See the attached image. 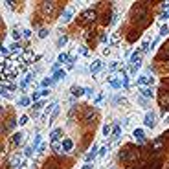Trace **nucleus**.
Returning <instances> with one entry per match:
<instances>
[{
  "mask_svg": "<svg viewBox=\"0 0 169 169\" xmlns=\"http://www.w3.org/2000/svg\"><path fill=\"white\" fill-rule=\"evenodd\" d=\"M120 160L123 162L125 165L132 167L140 160V149H138V147H134V145H125L123 149L120 151Z\"/></svg>",
  "mask_w": 169,
  "mask_h": 169,
  "instance_id": "obj_2",
  "label": "nucleus"
},
{
  "mask_svg": "<svg viewBox=\"0 0 169 169\" xmlns=\"http://www.w3.org/2000/svg\"><path fill=\"white\" fill-rule=\"evenodd\" d=\"M103 134H105V136H109V134H110V125H105L103 127Z\"/></svg>",
  "mask_w": 169,
  "mask_h": 169,
  "instance_id": "obj_33",
  "label": "nucleus"
},
{
  "mask_svg": "<svg viewBox=\"0 0 169 169\" xmlns=\"http://www.w3.org/2000/svg\"><path fill=\"white\" fill-rule=\"evenodd\" d=\"M61 134H63V129H53L52 131V134H50V140H52V144H55V141H59L61 140Z\"/></svg>",
  "mask_w": 169,
  "mask_h": 169,
  "instance_id": "obj_9",
  "label": "nucleus"
},
{
  "mask_svg": "<svg viewBox=\"0 0 169 169\" xmlns=\"http://www.w3.org/2000/svg\"><path fill=\"white\" fill-rule=\"evenodd\" d=\"M33 153H35V151H33V147H31V145H30V147H26V151H24V154H26V156H31Z\"/></svg>",
  "mask_w": 169,
  "mask_h": 169,
  "instance_id": "obj_32",
  "label": "nucleus"
},
{
  "mask_svg": "<svg viewBox=\"0 0 169 169\" xmlns=\"http://www.w3.org/2000/svg\"><path fill=\"white\" fill-rule=\"evenodd\" d=\"M156 98H158V105H160V109H162V114H165L169 110V88L160 86Z\"/></svg>",
  "mask_w": 169,
  "mask_h": 169,
  "instance_id": "obj_3",
  "label": "nucleus"
},
{
  "mask_svg": "<svg viewBox=\"0 0 169 169\" xmlns=\"http://www.w3.org/2000/svg\"><path fill=\"white\" fill-rule=\"evenodd\" d=\"M131 18L138 24V28H147V26H149L151 18H149V9H147L145 2H136L132 6Z\"/></svg>",
  "mask_w": 169,
  "mask_h": 169,
  "instance_id": "obj_1",
  "label": "nucleus"
},
{
  "mask_svg": "<svg viewBox=\"0 0 169 169\" xmlns=\"http://www.w3.org/2000/svg\"><path fill=\"white\" fill-rule=\"evenodd\" d=\"M40 96H42V90H37V92H33V96H31V99L35 101V99H39Z\"/></svg>",
  "mask_w": 169,
  "mask_h": 169,
  "instance_id": "obj_31",
  "label": "nucleus"
},
{
  "mask_svg": "<svg viewBox=\"0 0 169 169\" xmlns=\"http://www.w3.org/2000/svg\"><path fill=\"white\" fill-rule=\"evenodd\" d=\"M22 33H24V37H31V31H30V30H24Z\"/></svg>",
  "mask_w": 169,
  "mask_h": 169,
  "instance_id": "obj_39",
  "label": "nucleus"
},
{
  "mask_svg": "<svg viewBox=\"0 0 169 169\" xmlns=\"http://www.w3.org/2000/svg\"><path fill=\"white\" fill-rule=\"evenodd\" d=\"M158 59H169V40L162 46V53L158 55Z\"/></svg>",
  "mask_w": 169,
  "mask_h": 169,
  "instance_id": "obj_16",
  "label": "nucleus"
},
{
  "mask_svg": "<svg viewBox=\"0 0 169 169\" xmlns=\"http://www.w3.org/2000/svg\"><path fill=\"white\" fill-rule=\"evenodd\" d=\"M120 134H121V129H120V125H116L114 127V132H112V140H118Z\"/></svg>",
  "mask_w": 169,
  "mask_h": 169,
  "instance_id": "obj_25",
  "label": "nucleus"
},
{
  "mask_svg": "<svg viewBox=\"0 0 169 169\" xmlns=\"http://www.w3.org/2000/svg\"><path fill=\"white\" fill-rule=\"evenodd\" d=\"M66 77V72L64 70H57L55 74H53V81H59V79H64Z\"/></svg>",
  "mask_w": 169,
  "mask_h": 169,
  "instance_id": "obj_18",
  "label": "nucleus"
},
{
  "mask_svg": "<svg viewBox=\"0 0 169 169\" xmlns=\"http://www.w3.org/2000/svg\"><path fill=\"white\" fill-rule=\"evenodd\" d=\"M96 18H98V13H96V11H94V9H86V11H83V13L79 15L77 22H79L81 26H88V24H92Z\"/></svg>",
  "mask_w": 169,
  "mask_h": 169,
  "instance_id": "obj_5",
  "label": "nucleus"
},
{
  "mask_svg": "<svg viewBox=\"0 0 169 169\" xmlns=\"http://www.w3.org/2000/svg\"><path fill=\"white\" fill-rule=\"evenodd\" d=\"M99 40H101V42H105V40H107V33H103V35L99 37Z\"/></svg>",
  "mask_w": 169,
  "mask_h": 169,
  "instance_id": "obj_40",
  "label": "nucleus"
},
{
  "mask_svg": "<svg viewBox=\"0 0 169 169\" xmlns=\"http://www.w3.org/2000/svg\"><path fill=\"white\" fill-rule=\"evenodd\" d=\"M140 92H141V98H154V88L153 86H144Z\"/></svg>",
  "mask_w": 169,
  "mask_h": 169,
  "instance_id": "obj_11",
  "label": "nucleus"
},
{
  "mask_svg": "<svg viewBox=\"0 0 169 169\" xmlns=\"http://www.w3.org/2000/svg\"><path fill=\"white\" fill-rule=\"evenodd\" d=\"M167 169H169V167H167Z\"/></svg>",
  "mask_w": 169,
  "mask_h": 169,
  "instance_id": "obj_43",
  "label": "nucleus"
},
{
  "mask_svg": "<svg viewBox=\"0 0 169 169\" xmlns=\"http://www.w3.org/2000/svg\"><path fill=\"white\" fill-rule=\"evenodd\" d=\"M101 68H103V63H101L99 59H98V61H94L92 66H90V74H92V76H96V74H98Z\"/></svg>",
  "mask_w": 169,
  "mask_h": 169,
  "instance_id": "obj_10",
  "label": "nucleus"
},
{
  "mask_svg": "<svg viewBox=\"0 0 169 169\" xmlns=\"http://www.w3.org/2000/svg\"><path fill=\"white\" fill-rule=\"evenodd\" d=\"M153 81L154 77H147V76H141L138 79V86H145V85H153Z\"/></svg>",
  "mask_w": 169,
  "mask_h": 169,
  "instance_id": "obj_14",
  "label": "nucleus"
},
{
  "mask_svg": "<svg viewBox=\"0 0 169 169\" xmlns=\"http://www.w3.org/2000/svg\"><path fill=\"white\" fill-rule=\"evenodd\" d=\"M96 120H98V110L96 109H86L85 110V116H83V121L86 125H96Z\"/></svg>",
  "mask_w": 169,
  "mask_h": 169,
  "instance_id": "obj_6",
  "label": "nucleus"
},
{
  "mask_svg": "<svg viewBox=\"0 0 169 169\" xmlns=\"http://www.w3.org/2000/svg\"><path fill=\"white\" fill-rule=\"evenodd\" d=\"M42 107H44V103H42V101H37V103H35V105L31 107V110H30V114H31V116H37V112H39L40 109H42Z\"/></svg>",
  "mask_w": 169,
  "mask_h": 169,
  "instance_id": "obj_17",
  "label": "nucleus"
},
{
  "mask_svg": "<svg viewBox=\"0 0 169 169\" xmlns=\"http://www.w3.org/2000/svg\"><path fill=\"white\" fill-rule=\"evenodd\" d=\"M57 114H59V107H55V109H53V112H52V116H50V121H48V125H52V123H53V120L57 118Z\"/></svg>",
  "mask_w": 169,
  "mask_h": 169,
  "instance_id": "obj_26",
  "label": "nucleus"
},
{
  "mask_svg": "<svg viewBox=\"0 0 169 169\" xmlns=\"http://www.w3.org/2000/svg\"><path fill=\"white\" fill-rule=\"evenodd\" d=\"M31 147H33V151H39V147H40V134H37V136H35V140H33Z\"/></svg>",
  "mask_w": 169,
  "mask_h": 169,
  "instance_id": "obj_20",
  "label": "nucleus"
},
{
  "mask_svg": "<svg viewBox=\"0 0 169 169\" xmlns=\"http://www.w3.org/2000/svg\"><path fill=\"white\" fill-rule=\"evenodd\" d=\"M162 86H165V88H167V86H169V77H165V79H162Z\"/></svg>",
  "mask_w": 169,
  "mask_h": 169,
  "instance_id": "obj_36",
  "label": "nucleus"
},
{
  "mask_svg": "<svg viewBox=\"0 0 169 169\" xmlns=\"http://www.w3.org/2000/svg\"><path fill=\"white\" fill-rule=\"evenodd\" d=\"M132 136H134V140L138 141V144H147V140H145V132H144V129H134L132 131Z\"/></svg>",
  "mask_w": 169,
  "mask_h": 169,
  "instance_id": "obj_7",
  "label": "nucleus"
},
{
  "mask_svg": "<svg viewBox=\"0 0 169 169\" xmlns=\"http://www.w3.org/2000/svg\"><path fill=\"white\" fill-rule=\"evenodd\" d=\"M110 86H112V88H120V86H121V81H118V79H110Z\"/></svg>",
  "mask_w": 169,
  "mask_h": 169,
  "instance_id": "obj_28",
  "label": "nucleus"
},
{
  "mask_svg": "<svg viewBox=\"0 0 169 169\" xmlns=\"http://www.w3.org/2000/svg\"><path fill=\"white\" fill-rule=\"evenodd\" d=\"M61 145H63V153H68V151H72V147H74V141H72L70 138H64V140H63V144H61Z\"/></svg>",
  "mask_w": 169,
  "mask_h": 169,
  "instance_id": "obj_13",
  "label": "nucleus"
},
{
  "mask_svg": "<svg viewBox=\"0 0 169 169\" xmlns=\"http://www.w3.org/2000/svg\"><path fill=\"white\" fill-rule=\"evenodd\" d=\"M81 169H92V165H85V167H81Z\"/></svg>",
  "mask_w": 169,
  "mask_h": 169,
  "instance_id": "obj_42",
  "label": "nucleus"
},
{
  "mask_svg": "<svg viewBox=\"0 0 169 169\" xmlns=\"http://www.w3.org/2000/svg\"><path fill=\"white\" fill-rule=\"evenodd\" d=\"M46 33H48V30H40L39 31V37H46Z\"/></svg>",
  "mask_w": 169,
  "mask_h": 169,
  "instance_id": "obj_37",
  "label": "nucleus"
},
{
  "mask_svg": "<svg viewBox=\"0 0 169 169\" xmlns=\"http://www.w3.org/2000/svg\"><path fill=\"white\" fill-rule=\"evenodd\" d=\"M162 162H164V154H151V158L140 169H162Z\"/></svg>",
  "mask_w": 169,
  "mask_h": 169,
  "instance_id": "obj_4",
  "label": "nucleus"
},
{
  "mask_svg": "<svg viewBox=\"0 0 169 169\" xmlns=\"http://www.w3.org/2000/svg\"><path fill=\"white\" fill-rule=\"evenodd\" d=\"M72 9H66L64 13H63V22H70V18H72Z\"/></svg>",
  "mask_w": 169,
  "mask_h": 169,
  "instance_id": "obj_22",
  "label": "nucleus"
},
{
  "mask_svg": "<svg viewBox=\"0 0 169 169\" xmlns=\"http://www.w3.org/2000/svg\"><path fill=\"white\" fill-rule=\"evenodd\" d=\"M55 81H53V77H46V79H42V86H52Z\"/></svg>",
  "mask_w": 169,
  "mask_h": 169,
  "instance_id": "obj_27",
  "label": "nucleus"
},
{
  "mask_svg": "<svg viewBox=\"0 0 169 169\" xmlns=\"http://www.w3.org/2000/svg\"><path fill=\"white\" fill-rule=\"evenodd\" d=\"M0 52H2V57H6V55H8V53H9V50L6 48V46H2V50H0Z\"/></svg>",
  "mask_w": 169,
  "mask_h": 169,
  "instance_id": "obj_35",
  "label": "nucleus"
},
{
  "mask_svg": "<svg viewBox=\"0 0 169 169\" xmlns=\"http://www.w3.org/2000/svg\"><path fill=\"white\" fill-rule=\"evenodd\" d=\"M105 153H107V147H101V149H99V156H103Z\"/></svg>",
  "mask_w": 169,
  "mask_h": 169,
  "instance_id": "obj_38",
  "label": "nucleus"
},
{
  "mask_svg": "<svg viewBox=\"0 0 169 169\" xmlns=\"http://www.w3.org/2000/svg\"><path fill=\"white\" fill-rule=\"evenodd\" d=\"M162 8H164V9H169V2H162Z\"/></svg>",
  "mask_w": 169,
  "mask_h": 169,
  "instance_id": "obj_41",
  "label": "nucleus"
},
{
  "mask_svg": "<svg viewBox=\"0 0 169 169\" xmlns=\"http://www.w3.org/2000/svg\"><path fill=\"white\" fill-rule=\"evenodd\" d=\"M167 33H169V26H167V24H164V26L160 28V33H158V35H160V37H165Z\"/></svg>",
  "mask_w": 169,
  "mask_h": 169,
  "instance_id": "obj_23",
  "label": "nucleus"
},
{
  "mask_svg": "<svg viewBox=\"0 0 169 169\" xmlns=\"http://www.w3.org/2000/svg\"><path fill=\"white\" fill-rule=\"evenodd\" d=\"M64 61H68V55H66V53H61L59 59H57V63H64Z\"/></svg>",
  "mask_w": 169,
  "mask_h": 169,
  "instance_id": "obj_30",
  "label": "nucleus"
},
{
  "mask_svg": "<svg viewBox=\"0 0 169 169\" xmlns=\"http://www.w3.org/2000/svg\"><path fill=\"white\" fill-rule=\"evenodd\" d=\"M154 120H156L154 112H147V114H145V118H144V123H145V127H151V129H153V127L156 125V121H154Z\"/></svg>",
  "mask_w": 169,
  "mask_h": 169,
  "instance_id": "obj_8",
  "label": "nucleus"
},
{
  "mask_svg": "<svg viewBox=\"0 0 169 169\" xmlns=\"http://www.w3.org/2000/svg\"><path fill=\"white\" fill-rule=\"evenodd\" d=\"M96 154H98V145L94 144V145H92V149H90V153H86L85 160H86V162H92L94 158H96Z\"/></svg>",
  "mask_w": 169,
  "mask_h": 169,
  "instance_id": "obj_12",
  "label": "nucleus"
},
{
  "mask_svg": "<svg viewBox=\"0 0 169 169\" xmlns=\"http://www.w3.org/2000/svg\"><path fill=\"white\" fill-rule=\"evenodd\" d=\"M30 101H31V99H30V98H26V96H24V98H20V99H18V107H26V105H30Z\"/></svg>",
  "mask_w": 169,
  "mask_h": 169,
  "instance_id": "obj_24",
  "label": "nucleus"
},
{
  "mask_svg": "<svg viewBox=\"0 0 169 169\" xmlns=\"http://www.w3.org/2000/svg\"><path fill=\"white\" fill-rule=\"evenodd\" d=\"M22 136H24L22 132H15V134L11 136V144H13V145H18V144H22V140H24Z\"/></svg>",
  "mask_w": 169,
  "mask_h": 169,
  "instance_id": "obj_15",
  "label": "nucleus"
},
{
  "mask_svg": "<svg viewBox=\"0 0 169 169\" xmlns=\"http://www.w3.org/2000/svg\"><path fill=\"white\" fill-rule=\"evenodd\" d=\"M30 81H31V76H26V77L18 83V88H20V90H24V88H26V85H28Z\"/></svg>",
  "mask_w": 169,
  "mask_h": 169,
  "instance_id": "obj_19",
  "label": "nucleus"
},
{
  "mask_svg": "<svg viewBox=\"0 0 169 169\" xmlns=\"http://www.w3.org/2000/svg\"><path fill=\"white\" fill-rule=\"evenodd\" d=\"M72 94H74V96H83L85 88H81V86H72Z\"/></svg>",
  "mask_w": 169,
  "mask_h": 169,
  "instance_id": "obj_21",
  "label": "nucleus"
},
{
  "mask_svg": "<svg viewBox=\"0 0 169 169\" xmlns=\"http://www.w3.org/2000/svg\"><path fill=\"white\" fill-rule=\"evenodd\" d=\"M26 123H28V116L24 114V116H20V118H18V125H26Z\"/></svg>",
  "mask_w": 169,
  "mask_h": 169,
  "instance_id": "obj_29",
  "label": "nucleus"
},
{
  "mask_svg": "<svg viewBox=\"0 0 169 169\" xmlns=\"http://www.w3.org/2000/svg\"><path fill=\"white\" fill-rule=\"evenodd\" d=\"M9 48H11V52H17V50H20V46H18L17 42H13V44L9 46Z\"/></svg>",
  "mask_w": 169,
  "mask_h": 169,
  "instance_id": "obj_34",
  "label": "nucleus"
}]
</instances>
